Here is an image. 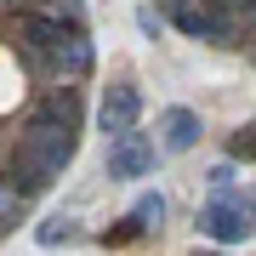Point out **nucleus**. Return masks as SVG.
Segmentation results:
<instances>
[{
  "mask_svg": "<svg viewBox=\"0 0 256 256\" xmlns=\"http://www.w3.org/2000/svg\"><path fill=\"white\" fill-rule=\"evenodd\" d=\"M74 148H80V131H68V126H52V120H40V114H28L23 126H18V142H12V165H28V171H40L46 182H57V176L74 165Z\"/></svg>",
  "mask_w": 256,
  "mask_h": 256,
  "instance_id": "f257e3e1",
  "label": "nucleus"
},
{
  "mask_svg": "<svg viewBox=\"0 0 256 256\" xmlns=\"http://www.w3.org/2000/svg\"><path fill=\"white\" fill-rule=\"evenodd\" d=\"M200 234L216 239V245H245L250 239V188L239 194V182H234V188L210 194V205L200 210Z\"/></svg>",
  "mask_w": 256,
  "mask_h": 256,
  "instance_id": "f03ea898",
  "label": "nucleus"
},
{
  "mask_svg": "<svg viewBox=\"0 0 256 256\" xmlns=\"http://www.w3.org/2000/svg\"><path fill=\"white\" fill-rule=\"evenodd\" d=\"M148 171H154V137H148L142 126L108 137V176L114 182H137V176H148Z\"/></svg>",
  "mask_w": 256,
  "mask_h": 256,
  "instance_id": "7ed1b4c3",
  "label": "nucleus"
},
{
  "mask_svg": "<svg viewBox=\"0 0 256 256\" xmlns=\"http://www.w3.org/2000/svg\"><path fill=\"white\" fill-rule=\"evenodd\" d=\"M142 120V92L131 80H120L108 86V97H102V108H97V126H102V137H120V131H131Z\"/></svg>",
  "mask_w": 256,
  "mask_h": 256,
  "instance_id": "20e7f679",
  "label": "nucleus"
},
{
  "mask_svg": "<svg viewBox=\"0 0 256 256\" xmlns=\"http://www.w3.org/2000/svg\"><path fill=\"white\" fill-rule=\"evenodd\" d=\"M200 137H205V126H200V114H194L188 102H171V108L160 114V142H165V154H188Z\"/></svg>",
  "mask_w": 256,
  "mask_h": 256,
  "instance_id": "39448f33",
  "label": "nucleus"
},
{
  "mask_svg": "<svg viewBox=\"0 0 256 256\" xmlns=\"http://www.w3.org/2000/svg\"><path fill=\"white\" fill-rule=\"evenodd\" d=\"M165 228V200L160 194H137V205H131V216L120 222V228L108 234L114 245H131V239H142V234H160Z\"/></svg>",
  "mask_w": 256,
  "mask_h": 256,
  "instance_id": "423d86ee",
  "label": "nucleus"
},
{
  "mask_svg": "<svg viewBox=\"0 0 256 256\" xmlns=\"http://www.w3.org/2000/svg\"><path fill=\"white\" fill-rule=\"evenodd\" d=\"M34 239H40L46 250H57V245H74V239H80V222H74V216H46V222L34 228Z\"/></svg>",
  "mask_w": 256,
  "mask_h": 256,
  "instance_id": "0eeeda50",
  "label": "nucleus"
},
{
  "mask_svg": "<svg viewBox=\"0 0 256 256\" xmlns=\"http://www.w3.org/2000/svg\"><path fill=\"white\" fill-rule=\"evenodd\" d=\"M250 154H256V137H250V126H239L234 137H228V160H245L250 165Z\"/></svg>",
  "mask_w": 256,
  "mask_h": 256,
  "instance_id": "6e6552de",
  "label": "nucleus"
},
{
  "mask_svg": "<svg viewBox=\"0 0 256 256\" xmlns=\"http://www.w3.org/2000/svg\"><path fill=\"white\" fill-rule=\"evenodd\" d=\"M239 182V171H234V160L228 165H216V171H210V194H222V188H234Z\"/></svg>",
  "mask_w": 256,
  "mask_h": 256,
  "instance_id": "1a4fd4ad",
  "label": "nucleus"
},
{
  "mask_svg": "<svg viewBox=\"0 0 256 256\" xmlns=\"http://www.w3.org/2000/svg\"><path fill=\"white\" fill-rule=\"evenodd\" d=\"M137 28H142V34H160V18H154V12L142 6V12H137Z\"/></svg>",
  "mask_w": 256,
  "mask_h": 256,
  "instance_id": "9d476101",
  "label": "nucleus"
},
{
  "mask_svg": "<svg viewBox=\"0 0 256 256\" xmlns=\"http://www.w3.org/2000/svg\"><path fill=\"white\" fill-rule=\"evenodd\" d=\"M194 256H216V250H194Z\"/></svg>",
  "mask_w": 256,
  "mask_h": 256,
  "instance_id": "9b49d317",
  "label": "nucleus"
}]
</instances>
